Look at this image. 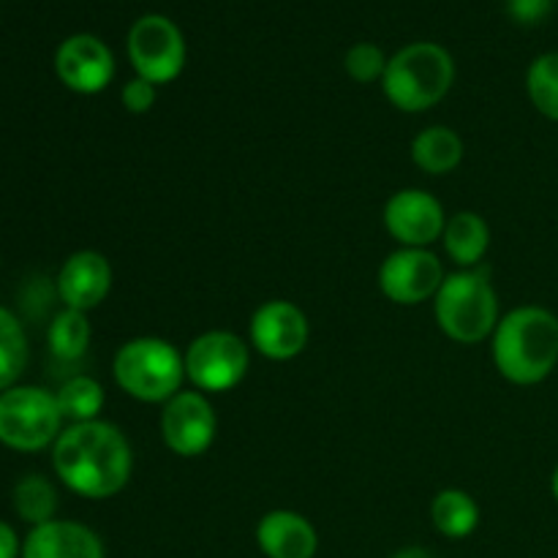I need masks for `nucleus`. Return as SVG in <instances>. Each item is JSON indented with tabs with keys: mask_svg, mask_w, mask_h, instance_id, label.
<instances>
[{
	"mask_svg": "<svg viewBox=\"0 0 558 558\" xmlns=\"http://www.w3.org/2000/svg\"><path fill=\"white\" fill-rule=\"evenodd\" d=\"M52 463L63 485L85 499H109L129 485L134 456L123 430L104 420L74 423L58 436Z\"/></svg>",
	"mask_w": 558,
	"mask_h": 558,
	"instance_id": "obj_1",
	"label": "nucleus"
},
{
	"mask_svg": "<svg viewBox=\"0 0 558 558\" xmlns=\"http://www.w3.org/2000/svg\"><path fill=\"white\" fill-rule=\"evenodd\" d=\"M490 354L507 381L539 385L558 365V316L539 305L510 311L496 325Z\"/></svg>",
	"mask_w": 558,
	"mask_h": 558,
	"instance_id": "obj_2",
	"label": "nucleus"
},
{
	"mask_svg": "<svg viewBox=\"0 0 558 558\" xmlns=\"http://www.w3.org/2000/svg\"><path fill=\"white\" fill-rule=\"evenodd\" d=\"M456 63L439 44H409L396 52L381 76V90L401 112H425L450 93Z\"/></svg>",
	"mask_w": 558,
	"mask_h": 558,
	"instance_id": "obj_3",
	"label": "nucleus"
},
{
	"mask_svg": "<svg viewBox=\"0 0 558 558\" xmlns=\"http://www.w3.org/2000/svg\"><path fill=\"white\" fill-rule=\"evenodd\" d=\"M436 322L458 343H480L499 325V294L485 270H461L445 278L434 298Z\"/></svg>",
	"mask_w": 558,
	"mask_h": 558,
	"instance_id": "obj_4",
	"label": "nucleus"
},
{
	"mask_svg": "<svg viewBox=\"0 0 558 558\" xmlns=\"http://www.w3.org/2000/svg\"><path fill=\"white\" fill-rule=\"evenodd\" d=\"M114 381L131 398L145 403H167L180 392L185 360L163 338L142 336L123 343L112 363Z\"/></svg>",
	"mask_w": 558,
	"mask_h": 558,
	"instance_id": "obj_5",
	"label": "nucleus"
},
{
	"mask_svg": "<svg viewBox=\"0 0 558 558\" xmlns=\"http://www.w3.org/2000/svg\"><path fill=\"white\" fill-rule=\"evenodd\" d=\"M58 398L41 387H11L0 392V441L11 450L36 452L60 436Z\"/></svg>",
	"mask_w": 558,
	"mask_h": 558,
	"instance_id": "obj_6",
	"label": "nucleus"
},
{
	"mask_svg": "<svg viewBox=\"0 0 558 558\" xmlns=\"http://www.w3.org/2000/svg\"><path fill=\"white\" fill-rule=\"evenodd\" d=\"M185 360V379L205 392H227L248 374L251 354L243 338L227 330H210L194 338Z\"/></svg>",
	"mask_w": 558,
	"mask_h": 558,
	"instance_id": "obj_7",
	"label": "nucleus"
},
{
	"mask_svg": "<svg viewBox=\"0 0 558 558\" xmlns=\"http://www.w3.org/2000/svg\"><path fill=\"white\" fill-rule=\"evenodd\" d=\"M129 58L136 76L167 85L178 80L185 65V41L172 20L161 14H147L129 31Z\"/></svg>",
	"mask_w": 558,
	"mask_h": 558,
	"instance_id": "obj_8",
	"label": "nucleus"
},
{
	"mask_svg": "<svg viewBox=\"0 0 558 558\" xmlns=\"http://www.w3.org/2000/svg\"><path fill=\"white\" fill-rule=\"evenodd\" d=\"M216 412L199 390L178 392L163 403L161 436L174 456L196 458L207 452L216 441Z\"/></svg>",
	"mask_w": 558,
	"mask_h": 558,
	"instance_id": "obj_9",
	"label": "nucleus"
},
{
	"mask_svg": "<svg viewBox=\"0 0 558 558\" xmlns=\"http://www.w3.org/2000/svg\"><path fill=\"white\" fill-rule=\"evenodd\" d=\"M445 270L428 248H401L379 267V287L398 305H417L436 298L445 283Z\"/></svg>",
	"mask_w": 558,
	"mask_h": 558,
	"instance_id": "obj_10",
	"label": "nucleus"
},
{
	"mask_svg": "<svg viewBox=\"0 0 558 558\" xmlns=\"http://www.w3.org/2000/svg\"><path fill=\"white\" fill-rule=\"evenodd\" d=\"M445 207L423 189H403L385 205V227L403 248H425L445 232Z\"/></svg>",
	"mask_w": 558,
	"mask_h": 558,
	"instance_id": "obj_11",
	"label": "nucleus"
},
{
	"mask_svg": "<svg viewBox=\"0 0 558 558\" xmlns=\"http://www.w3.org/2000/svg\"><path fill=\"white\" fill-rule=\"evenodd\" d=\"M251 343L267 360H292L308 343V316L289 300H270L251 316Z\"/></svg>",
	"mask_w": 558,
	"mask_h": 558,
	"instance_id": "obj_12",
	"label": "nucleus"
},
{
	"mask_svg": "<svg viewBox=\"0 0 558 558\" xmlns=\"http://www.w3.org/2000/svg\"><path fill=\"white\" fill-rule=\"evenodd\" d=\"M54 71L69 90L93 96L101 93L114 76V58L104 41L96 36H71L60 44L54 54Z\"/></svg>",
	"mask_w": 558,
	"mask_h": 558,
	"instance_id": "obj_13",
	"label": "nucleus"
},
{
	"mask_svg": "<svg viewBox=\"0 0 558 558\" xmlns=\"http://www.w3.org/2000/svg\"><path fill=\"white\" fill-rule=\"evenodd\" d=\"M112 289V267L109 259L98 251H76L65 259L58 276V292L63 298L65 308L90 311Z\"/></svg>",
	"mask_w": 558,
	"mask_h": 558,
	"instance_id": "obj_14",
	"label": "nucleus"
},
{
	"mask_svg": "<svg viewBox=\"0 0 558 558\" xmlns=\"http://www.w3.org/2000/svg\"><path fill=\"white\" fill-rule=\"evenodd\" d=\"M256 545L267 558H314L319 534L300 512L272 510L256 526Z\"/></svg>",
	"mask_w": 558,
	"mask_h": 558,
	"instance_id": "obj_15",
	"label": "nucleus"
},
{
	"mask_svg": "<svg viewBox=\"0 0 558 558\" xmlns=\"http://www.w3.org/2000/svg\"><path fill=\"white\" fill-rule=\"evenodd\" d=\"M20 558H104V545L93 529L74 521H49L33 526Z\"/></svg>",
	"mask_w": 558,
	"mask_h": 558,
	"instance_id": "obj_16",
	"label": "nucleus"
},
{
	"mask_svg": "<svg viewBox=\"0 0 558 558\" xmlns=\"http://www.w3.org/2000/svg\"><path fill=\"white\" fill-rule=\"evenodd\" d=\"M441 240H445V248L450 254V259L456 265H461L463 270H472V267L480 265L485 251H488L490 229L483 216H477L472 210H461L452 218H447Z\"/></svg>",
	"mask_w": 558,
	"mask_h": 558,
	"instance_id": "obj_17",
	"label": "nucleus"
},
{
	"mask_svg": "<svg viewBox=\"0 0 558 558\" xmlns=\"http://www.w3.org/2000/svg\"><path fill=\"white\" fill-rule=\"evenodd\" d=\"M463 140L447 125H430L412 142V161L428 174H447L461 163Z\"/></svg>",
	"mask_w": 558,
	"mask_h": 558,
	"instance_id": "obj_18",
	"label": "nucleus"
},
{
	"mask_svg": "<svg viewBox=\"0 0 558 558\" xmlns=\"http://www.w3.org/2000/svg\"><path fill=\"white\" fill-rule=\"evenodd\" d=\"M430 521L447 539H463L480 526V507L466 490L447 488L430 505Z\"/></svg>",
	"mask_w": 558,
	"mask_h": 558,
	"instance_id": "obj_19",
	"label": "nucleus"
},
{
	"mask_svg": "<svg viewBox=\"0 0 558 558\" xmlns=\"http://www.w3.org/2000/svg\"><path fill=\"white\" fill-rule=\"evenodd\" d=\"M58 407L63 420L71 423H90L98 420V412L104 409V387L90 376H74L58 390Z\"/></svg>",
	"mask_w": 558,
	"mask_h": 558,
	"instance_id": "obj_20",
	"label": "nucleus"
},
{
	"mask_svg": "<svg viewBox=\"0 0 558 558\" xmlns=\"http://www.w3.org/2000/svg\"><path fill=\"white\" fill-rule=\"evenodd\" d=\"M14 510L31 526H44V523L54 521V510H58V494H54L52 483L38 474L22 480L14 488Z\"/></svg>",
	"mask_w": 558,
	"mask_h": 558,
	"instance_id": "obj_21",
	"label": "nucleus"
},
{
	"mask_svg": "<svg viewBox=\"0 0 558 558\" xmlns=\"http://www.w3.org/2000/svg\"><path fill=\"white\" fill-rule=\"evenodd\" d=\"M27 365V338L20 319L0 308V390H11Z\"/></svg>",
	"mask_w": 558,
	"mask_h": 558,
	"instance_id": "obj_22",
	"label": "nucleus"
},
{
	"mask_svg": "<svg viewBox=\"0 0 558 558\" xmlns=\"http://www.w3.org/2000/svg\"><path fill=\"white\" fill-rule=\"evenodd\" d=\"M87 343H90V322H87L85 311H60L49 327V347H52L54 357L80 360Z\"/></svg>",
	"mask_w": 558,
	"mask_h": 558,
	"instance_id": "obj_23",
	"label": "nucleus"
},
{
	"mask_svg": "<svg viewBox=\"0 0 558 558\" xmlns=\"http://www.w3.org/2000/svg\"><path fill=\"white\" fill-rule=\"evenodd\" d=\"M526 90L537 112L558 123V52L534 60L526 74Z\"/></svg>",
	"mask_w": 558,
	"mask_h": 558,
	"instance_id": "obj_24",
	"label": "nucleus"
},
{
	"mask_svg": "<svg viewBox=\"0 0 558 558\" xmlns=\"http://www.w3.org/2000/svg\"><path fill=\"white\" fill-rule=\"evenodd\" d=\"M387 63H390V60L385 58V52H381L376 44H368V41L354 44V47L347 52V60H343L349 76H352L354 82H363V85L381 80L387 71Z\"/></svg>",
	"mask_w": 558,
	"mask_h": 558,
	"instance_id": "obj_25",
	"label": "nucleus"
},
{
	"mask_svg": "<svg viewBox=\"0 0 558 558\" xmlns=\"http://www.w3.org/2000/svg\"><path fill=\"white\" fill-rule=\"evenodd\" d=\"M120 101H123V107L134 114L150 112L153 104H156V85L142 80V76H136V80L125 82L123 85V90H120Z\"/></svg>",
	"mask_w": 558,
	"mask_h": 558,
	"instance_id": "obj_26",
	"label": "nucleus"
},
{
	"mask_svg": "<svg viewBox=\"0 0 558 558\" xmlns=\"http://www.w3.org/2000/svg\"><path fill=\"white\" fill-rule=\"evenodd\" d=\"M510 16L521 25H534V22L545 20L554 9V0H507Z\"/></svg>",
	"mask_w": 558,
	"mask_h": 558,
	"instance_id": "obj_27",
	"label": "nucleus"
},
{
	"mask_svg": "<svg viewBox=\"0 0 558 558\" xmlns=\"http://www.w3.org/2000/svg\"><path fill=\"white\" fill-rule=\"evenodd\" d=\"M22 548L20 539H16V532L9 526V523L0 521V558H20Z\"/></svg>",
	"mask_w": 558,
	"mask_h": 558,
	"instance_id": "obj_28",
	"label": "nucleus"
},
{
	"mask_svg": "<svg viewBox=\"0 0 558 558\" xmlns=\"http://www.w3.org/2000/svg\"><path fill=\"white\" fill-rule=\"evenodd\" d=\"M392 558H434V556H430L425 548H417V545H412V548L398 550V554L392 556Z\"/></svg>",
	"mask_w": 558,
	"mask_h": 558,
	"instance_id": "obj_29",
	"label": "nucleus"
},
{
	"mask_svg": "<svg viewBox=\"0 0 558 558\" xmlns=\"http://www.w3.org/2000/svg\"><path fill=\"white\" fill-rule=\"evenodd\" d=\"M550 490H554V499L558 501V466L554 469V477H550Z\"/></svg>",
	"mask_w": 558,
	"mask_h": 558,
	"instance_id": "obj_30",
	"label": "nucleus"
}]
</instances>
